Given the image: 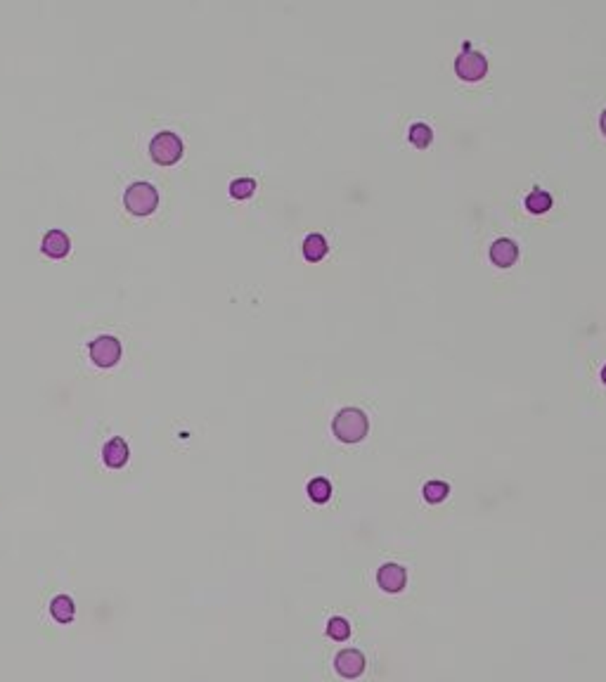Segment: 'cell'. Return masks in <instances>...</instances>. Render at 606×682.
Wrapping results in <instances>:
<instances>
[{
    "label": "cell",
    "mask_w": 606,
    "mask_h": 682,
    "mask_svg": "<svg viewBox=\"0 0 606 682\" xmlns=\"http://www.w3.org/2000/svg\"><path fill=\"white\" fill-rule=\"evenodd\" d=\"M334 436L344 444H358L370 432V420L360 408H341L332 420Z\"/></svg>",
    "instance_id": "cell-1"
},
{
    "label": "cell",
    "mask_w": 606,
    "mask_h": 682,
    "mask_svg": "<svg viewBox=\"0 0 606 682\" xmlns=\"http://www.w3.org/2000/svg\"><path fill=\"white\" fill-rule=\"evenodd\" d=\"M159 202V192L152 183L147 181H135L126 188L123 192V204L128 211L137 213V216H145V213H152L154 206Z\"/></svg>",
    "instance_id": "cell-2"
},
{
    "label": "cell",
    "mask_w": 606,
    "mask_h": 682,
    "mask_svg": "<svg viewBox=\"0 0 606 682\" xmlns=\"http://www.w3.org/2000/svg\"><path fill=\"white\" fill-rule=\"evenodd\" d=\"M455 71H457V76L464 81H478V79H483L485 71H488V59H485L483 52L471 50V45L464 43V50L455 57Z\"/></svg>",
    "instance_id": "cell-3"
},
{
    "label": "cell",
    "mask_w": 606,
    "mask_h": 682,
    "mask_svg": "<svg viewBox=\"0 0 606 682\" xmlns=\"http://www.w3.org/2000/svg\"><path fill=\"white\" fill-rule=\"evenodd\" d=\"M149 152L152 157L159 161V164H173V161L180 159L183 154V140H180L178 133L173 130H159L157 135L149 142Z\"/></svg>",
    "instance_id": "cell-4"
},
{
    "label": "cell",
    "mask_w": 606,
    "mask_h": 682,
    "mask_svg": "<svg viewBox=\"0 0 606 682\" xmlns=\"http://www.w3.org/2000/svg\"><path fill=\"white\" fill-rule=\"evenodd\" d=\"M88 351L95 363L102 365V367H109V365H114L121 358V341H119V337H114V334H98V337L90 341Z\"/></svg>",
    "instance_id": "cell-5"
},
{
    "label": "cell",
    "mask_w": 606,
    "mask_h": 682,
    "mask_svg": "<svg viewBox=\"0 0 606 682\" xmlns=\"http://www.w3.org/2000/svg\"><path fill=\"white\" fill-rule=\"evenodd\" d=\"M334 668H337V673L346 680H353V678H358V675H363V671H365L363 651L341 649L337 654V659H334Z\"/></svg>",
    "instance_id": "cell-6"
},
{
    "label": "cell",
    "mask_w": 606,
    "mask_h": 682,
    "mask_svg": "<svg viewBox=\"0 0 606 682\" xmlns=\"http://www.w3.org/2000/svg\"><path fill=\"white\" fill-rule=\"evenodd\" d=\"M377 583H379V588L386 592H400L407 583V571L400 564L388 561V564H384L379 571H377Z\"/></svg>",
    "instance_id": "cell-7"
},
{
    "label": "cell",
    "mask_w": 606,
    "mask_h": 682,
    "mask_svg": "<svg viewBox=\"0 0 606 682\" xmlns=\"http://www.w3.org/2000/svg\"><path fill=\"white\" fill-rule=\"evenodd\" d=\"M517 256H519V247L514 239L497 237L495 242L490 244V261H493L495 266H500V268L512 266V263L517 261Z\"/></svg>",
    "instance_id": "cell-8"
},
{
    "label": "cell",
    "mask_w": 606,
    "mask_h": 682,
    "mask_svg": "<svg viewBox=\"0 0 606 682\" xmlns=\"http://www.w3.org/2000/svg\"><path fill=\"white\" fill-rule=\"evenodd\" d=\"M40 247H43V251L47 256H64L69 251L71 247V242H69V235L64 230H59V227H52V230H47L45 235H43V242H40Z\"/></svg>",
    "instance_id": "cell-9"
},
{
    "label": "cell",
    "mask_w": 606,
    "mask_h": 682,
    "mask_svg": "<svg viewBox=\"0 0 606 682\" xmlns=\"http://www.w3.org/2000/svg\"><path fill=\"white\" fill-rule=\"evenodd\" d=\"M128 444L121 439V436H114V439H109L105 444V448H102V457H105V462L109 464V467H121L126 460H128Z\"/></svg>",
    "instance_id": "cell-10"
},
{
    "label": "cell",
    "mask_w": 606,
    "mask_h": 682,
    "mask_svg": "<svg viewBox=\"0 0 606 682\" xmlns=\"http://www.w3.org/2000/svg\"><path fill=\"white\" fill-rule=\"evenodd\" d=\"M327 249H329V244H327V239L320 235V232H310V235H305V239H303V256L308 261H320L322 256L327 254Z\"/></svg>",
    "instance_id": "cell-11"
},
{
    "label": "cell",
    "mask_w": 606,
    "mask_h": 682,
    "mask_svg": "<svg viewBox=\"0 0 606 682\" xmlns=\"http://www.w3.org/2000/svg\"><path fill=\"white\" fill-rule=\"evenodd\" d=\"M552 206V195L543 188H533L526 197V209L533 213H543Z\"/></svg>",
    "instance_id": "cell-12"
},
{
    "label": "cell",
    "mask_w": 606,
    "mask_h": 682,
    "mask_svg": "<svg viewBox=\"0 0 606 682\" xmlns=\"http://www.w3.org/2000/svg\"><path fill=\"white\" fill-rule=\"evenodd\" d=\"M308 495L315 502H327L329 495H332V483H329L325 476H315L313 481L308 483Z\"/></svg>",
    "instance_id": "cell-13"
},
{
    "label": "cell",
    "mask_w": 606,
    "mask_h": 682,
    "mask_svg": "<svg viewBox=\"0 0 606 682\" xmlns=\"http://www.w3.org/2000/svg\"><path fill=\"white\" fill-rule=\"evenodd\" d=\"M52 616H55L57 621H62V623H67V621L74 619V602L64 595L55 597V600H52Z\"/></svg>",
    "instance_id": "cell-14"
},
{
    "label": "cell",
    "mask_w": 606,
    "mask_h": 682,
    "mask_svg": "<svg viewBox=\"0 0 606 682\" xmlns=\"http://www.w3.org/2000/svg\"><path fill=\"white\" fill-rule=\"evenodd\" d=\"M407 135H410V140L415 142L417 147H427L431 142V137H434V130H431L424 121H415L410 126V130H407Z\"/></svg>",
    "instance_id": "cell-15"
},
{
    "label": "cell",
    "mask_w": 606,
    "mask_h": 682,
    "mask_svg": "<svg viewBox=\"0 0 606 682\" xmlns=\"http://www.w3.org/2000/svg\"><path fill=\"white\" fill-rule=\"evenodd\" d=\"M327 635L332 639L344 642V639L351 637V623H348L346 619H341V616H334V619H329V623H327Z\"/></svg>",
    "instance_id": "cell-16"
},
{
    "label": "cell",
    "mask_w": 606,
    "mask_h": 682,
    "mask_svg": "<svg viewBox=\"0 0 606 682\" xmlns=\"http://www.w3.org/2000/svg\"><path fill=\"white\" fill-rule=\"evenodd\" d=\"M422 493H424V498H427L429 502H441V500L448 498L450 486H448L446 481H429V483H424Z\"/></svg>",
    "instance_id": "cell-17"
},
{
    "label": "cell",
    "mask_w": 606,
    "mask_h": 682,
    "mask_svg": "<svg viewBox=\"0 0 606 682\" xmlns=\"http://www.w3.org/2000/svg\"><path fill=\"white\" fill-rule=\"evenodd\" d=\"M256 190V181L254 178H235V181L230 183V195L232 197H237V199H244V197H249L251 192Z\"/></svg>",
    "instance_id": "cell-18"
},
{
    "label": "cell",
    "mask_w": 606,
    "mask_h": 682,
    "mask_svg": "<svg viewBox=\"0 0 606 682\" xmlns=\"http://www.w3.org/2000/svg\"><path fill=\"white\" fill-rule=\"evenodd\" d=\"M599 126H602V133L606 135V109L602 112V116H599Z\"/></svg>",
    "instance_id": "cell-19"
},
{
    "label": "cell",
    "mask_w": 606,
    "mask_h": 682,
    "mask_svg": "<svg viewBox=\"0 0 606 682\" xmlns=\"http://www.w3.org/2000/svg\"><path fill=\"white\" fill-rule=\"evenodd\" d=\"M602 379H604V384H606V365L602 367Z\"/></svg>",
    "instance_id": "cell-20"
}]
</instances>
